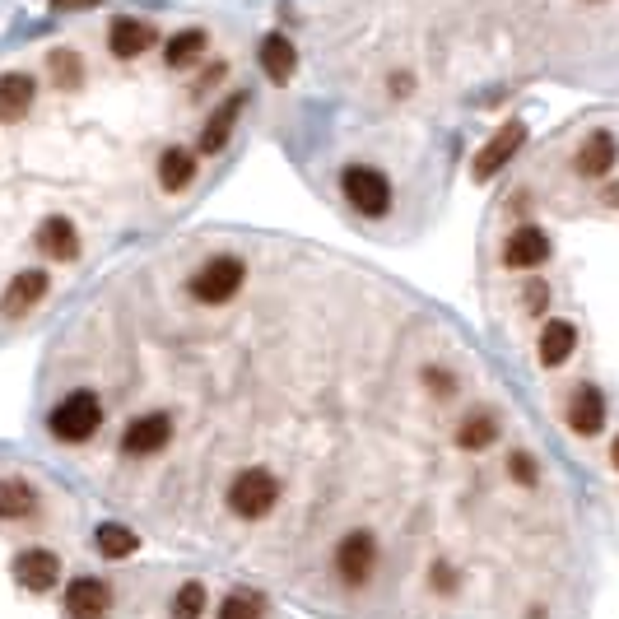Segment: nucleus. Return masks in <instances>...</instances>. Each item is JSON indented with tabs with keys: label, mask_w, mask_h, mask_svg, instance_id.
Listing matches in <instances>:
<instances>
[{
	"label": "nucleus",
	"mask_w": 619,
	"mask_h": 619,
	"mask_svg": "<svg viewBox=\"0 0 619 619\" xmlns=\"http://www.w3.org/2000/svg\"><path fill=\"white\" fill-rule=\"evenodd\" d=\"M275 503H280V480H275L266 466H247V471L233 475V485H229V512L233 517L261 522Z\"/></svg>",
	"instance_id": "2"
},
{
	"label": "nucleus",
	"mask_w": 619,
	"mask_h": 619,
	"mask_svg": "<svg viewBox=\"0 0 619 619\" xmlns=\"http://www.w3.org/2000/svg\"><path fill=\"white\" fill-rule=\"evenodd\" d=\"M615 154H619L615 135H610V131H592L587 140H582V149H578V173L582 177H606L610 168H615Z\"/></svg>",
	"instance_id": "13"
},
{
	"label": "nucleus",
	"mask_w": 619,
	"mask_h": 619,
	"mask_svg": "<svg viewBox=\"0 0 619 619\" xmlns=\"http://www.w3.org/2000/svg\"><path fill=\"white\" fill-rule=\"evenodd\" d=\"M94 540H98V554H103V559H131V554L140 550V536L122 522H103L94 531Z\"/></svg>",
	"instance_id": "22"
},
{
	"label": "nucleus",
	"mask_w": 619,
	"mask_h": 619,
	"mask_svg": "<svg viewBox=\"0 0 619 619\" xmlns=\"http://www.w3.org/2000/svg\"><path fill=\"white\" fill-rule=\"evenodd\" d=\"M33 503H38V494H33V485H28L24 475H0V522L28 517Z\"/></svg>",
	"instance_id": "15"
},
{
	"label": "nucleus",
	"mask_w": 619,
	"mask_h": 619,
	"mask_svg": "<svg viewBox=\"0 0 619 619\" xmlns=\"http://www.w3.org/2000/svg\"><path fill=\"white\" fill-rule=\"evenodd\" d=\"M522 145H526V126L522 122L498 126L494 140L475 154V177H480V182H489L494 173H503V168H508V159H517V149H522Z\"/></svg>",
	"instance_id": "8"
},
{
	"label": "nucleus",
	"mask_w": 619,
	"mask_h": 619,
	"mask_svg": "<svg viewBox=\"0 0 619 619\" xmlns=\"http://www.w3.org/2000/svg\"><path fill=\"white\" fill-rule=\"evenodd\" d=\"M10 578L24 587V592H52L56 578H61V559H56L52 550H42V545H28V550L14 554L10 564Z\"/></svg>",
	"instance_id": "6"
},
{
	"label": "nucleus",
	"mask_w": 619,
	"mask_h": 619,
	"mask_svg": "<svg viewBox=\"0 0 619 619\" xmlns=\"http://www.w3.org/2000/svg\"><path fill=\"white\" fill-rule=\"evenodd\" d=\"M205 52V33L201 28H187V33H177L173 42H168V66H191V61H196V56Z\"/></svg>",
	"instance_id": "26"
},
{
	"label": "nucleus",
	"mask_w": 619,
	"mask_h": 619,
	"mask_svg": "<svg viewBox=\"0 0 619 619\" xmlns=\"http://www.w3.org/2000/svg\"><path fill=\"white\" fill-rule=\"evenodd\" d=\"M424 382H429V391H433V396H452V391H457L452 373H438V368H424Z\"/></svg>",
	"instance_id": "29"
},
{
	"label": "nucleus",
	"mask_w": 619,
	"mask_h": 619,
	"mask_svg": "<svg viewBox=\"0 0 619 619\" xmlns=\"http://www.w3.org/2000/svg\"><path fill=\"white\" fill-rule=\"evenodd\" d=\"M503 261H508L512 270H536L550 261V238L540 229H531V224H522V229L512 233L508 243H503Z\"/></svg>",
	"instance_id": "11"
},
{
	"label": "nucleus",
	"mask_w": 619,
	"mask_h": 619,
	"mask_svg": "<svg viewBox=\"0 0 619 619\" xmlns=\"http://www.w3.org/2000/svg\"><path fill=\"white\" fill-rule=\"evenodd\" d=\"M33 108V80L28 75H5L0 80V122H19Z\"/></svg>",
	"instance_id": "21"
},
{
	"label": "nucleus",
	"mask_w": 619,
	"mask_h": 619,
	"mask_svg": "<svg viewBox=\"0 0 619 619\" xmlns=\"http://www.w3.org/2000/svg\"><path fill=\"white\" fill-rule=\"evenodd\" d=\"M173 443V419L168 415H140V419H131L126 424V433H122V452L126 457H154V452H163V447Z\"/></svg>",
	"instance_id": "7"
},
{
	"label": "nucleus",
	"mask_w": 619,
	"mask_h": 619,
	"mask_svg": "<svg viewBox=\"0 0 619 619\" xmlns=\"http://www.w3.org/2000/svg\"><path fill=\"white\" fill-rule=\"evenodd\" d=\"M508 475H512V480H517V485H526V489H531V485H536V480H540L536 457H531V452H512V457H508Z\"/></svg>",
	"instance_id": "28"
},
{
	"label": "nucleus",
	"mask_w": 619,
	"mask_h": 619,
	"mask_svg": "<svg viewBox=\"0 0 619 619\" xmlns=\"http://www.w3.org/2000/svg\"><path fill=\"white\" fill-rule=\"evenodd\" d=\"M340 191L350 196V205L359 210V215L377 219L391 210V187L387 177L377 173V168H368V163H354V168H345V177H340Z\"/></svg>",
	"instance_id": "4"
},
{
	"label": "nucleus",
	"mask_w": 619,
	"mask_h": 619,
	"mask_svg": "<svg viewBox=\"0 0 619 619\" xmlns=\"http://www.w3.org/2000/svg\"><path fill=\"white\" fill-rule=\"evenodd\" d=\"M568 429L578 433V438H596V433L606 429V396L592 382L573 387V396H568Z\"/></svg>",
	"instance_id": "10"
},
{
	"label": "nucleus",
	"mask_w": 619,
	"mask_h": 619,
	"mask_svg": "<svg viewBox=\"0 0 619 619\" xmlns=\"http://www.w3.org/2000/svg\"><path fill=\"white\" fill-rule=\"evenodd\" d=\"M377 568V540L373 531H350V536L336 545V578L345 587H364Z\"/></svg>",
	"instance_id": "5"
},
{
	"label": "nucleus",
	"mask_w": 619,
	"mask_h": 619,
	"mask_svg": "<svg viewBox=\"0 0 619 619\" xmlns=\"http://www.w3.org/2000/svg\"><path fill=\"white\" fill-rule=\"evenodd\" d=\"M52 70H56V80L66 84H80V75H84V66H80V56L75 52H66V47H61V52H52Z\"/></svg>",
	"instance_id": "27"
},
{
	"label": "nucleus",
	"mask_w": 619,
	"mask_h": 619,
	"mask_svg": "<svg viewBox=\"0 0 619 619\" xmlns=\"http://www.w3.org/2000/svg\"><path fill=\"white\" fill-rule=\"evenodd\" d=\"M56 10H89V5H98V0H52Z\"/></svg>",
	"instance_id": "31"
},
{
	"label": "nucleus",
	"mask_w": 619,
	"mask_h": 619,
	"mask_svg": "<svg viewBox=\"0 0 619 619\" xmlns=\"http://www.w3.org/2000/svg\"><path fill=\"white\" fill-rule=\"evenodd\" d=\"M205 606H210V596H205V582H182L168 601V615L173 619H201Z\"/></svg>",
	"instance_id": "24"
},
{
	"label": "nucleus",
	"mask_w": 619,
	"mask_h": 619,
	"mask_svg": "<svg viewBox=\"0 0 619 619\" xmlns=\"http://www.w3.org/2000/svg\"><path fill=\"white\" fill-rule=\"evenodd\" d=\"M494 438H498V419L489 410H471V415L461 419V429H457L461 452H485V447H494Z\"/></svg>",
	"instance_id": "19"
},
{
	"label": "nucleus",
	"mask_w": 619,
	"mask_h": 619,
	"mask_svg": "<svg viewBox=\"0 0 619 619\" xmlns=\"http://www.w3.org/2000/svg\"><path fill=\"white\" fill-rule=\"evenodd\" d=\"M38 247L52 256V261H70V256L80 252L75 224H70V219H61V215H52V219H47V224L38 229Z\"/></svg>",
	"instance_id": "16"
},
{
	"label": "nucleus",
	"mask_w": 619,
	"mask_h": 619,
	"mask_svg": "<svg viewBox=\"0 0 619 619\" xmlns=\"http://www.w3.org/2000/svg\"><path fill=\"white\" fill-rule=\"evenodd\" d=\"M191 177H196V154H191V149L177 145V149H168V154L159 159V182H163V191H182Z\"/></svg>",
	"instance_id": "23"
},
{
	"label": "nucleus",
	"mask_w": 619,
	"mask_h": 619,
	"mask_svg": "<svg viewBox=\"0 0 619 619\" xmlns=\"http://www.w3.org/2000/svg\"><path fill=\"white\" fill-rule=\"evenodd\" d=\"M243 108H247V94H233L229 103L210 117V126L201 131V149H205V154H219V149H224V140H229V131H233V122H238V112H243Z\"/></svg>",
	"instance_id": "20"
},
{
	"label": "nucleus",
	"mask_w": 619,
	"mask_h": 619,
	"mask_svg": "<svg viewBox=\"0 0 619 619\" xmlns=\"http://www.w3.org/2000/svg\"><path fill=\"white\" fill-rule=\"evenodd\" d=\"M66 615L70 619H108L112 615V587L103 578H70Z\"/></svg>",
	"instance_id": "9"
},
{
	"label": "nucleus",
	"mask_w": 619,
	"mask_h": 619,
	"mask_svg": "<svg viewBox=\"0 0 619 619\" xmlns=\"http://www.w3.org/2000/svg\"><path fill=\"white\" fill-rule=\"evenodd\" d=\"M526 303H531V312L545 308V284H531V289H526Z\"/></svg>",
	"instance_id": "30"
},
{
	"label": "nucleus",
	"mask_w": 619,
	"mask_h": 619,
	"mask_svg": "<svg viewBox=\"0 0 619 619\" xmlns=\"http://www.w3.org/2000/svg\"><path fill=\"white\" fill-rule=\"evenodd\" d=\"M42 294H47V270H19L10 280V289H5V298H0V312L5 317H24V312H33L42 303Z\"/></svg>",
	"instance_id": "12"
},
{
	"label": "nucleus",
	"mask_w": 619,
	"mask_h": 619,
	"mask_svg": "<svg viewBox=\"0 0 619 619\" xmlns=\"http://www.w3.org/2000/svg\"><path fill=\"white\" fill-rule=\"evenodd\" d=\"M610 466H615V471H619V438H615V443H610Z\"/></svg>",
	"instance_id": "32"
},
{
	"label": "nucleus",
	"mask_w": 619,
	"mask_h": 619,
	"mask_svg": "<svg viewBox=\"0 0 619 619\" xmlns=\"http://www.w3.org/2000/svg\"><path fill=\"white\" fill-rule=\"evenodd\" d=\"M573 345H578V331H573V322H545V331H540V364L545 368H559L568 364V354H573Z\"/></svg>",
	"instance_id": "14"
},
{
	"label": "nucleus",
	"mask_w": 619,
	"mask_h": 619,
	"mask_svg": "<svg viewBox=\"0 0 619 619\" xmlns=\"http://www.w3.org/2000/svg\"><path fill=\"white\" fill-rule=\"evenodd\" d=\"M215 619H266V601H261L256 592H247V587H238V592H229L224 601H219Z\"/></svg>",
	"instance_id": "25"
},
{
	"label": "nucleus",
	"mask_w": 619,
	"mask_h": 619,
	"mask_svg": "<svg viewBox=\"0 0 619 619\" xmlns=\"http://www.w3.org/2000/svg\"><path fill=\"white\" fill-rule=\"evenodd\" d=\"M145 47H154V28L145 19H112V52L122 56V61L140 56Z\"/></svg>",
	"instance_id": "17"
},
{
	"label": "nucleus",
	"mask_w": 619,
	"mask_h": 619,
	"mask_svg": "<svg viewBox=\"0 0 619 619\" xmlns=\"http://www.w3.org/2000/svg\"><path fill=\"white\" fill-rule=\"evenodd\" d=\"M47 429L61 443H89L103 429V401L94 391H70L66 401H56V410L47 415Z\"/></svg>",
	"instance_id": "1"
},
{
	"label": "nucleus",
	"mask_w": 619,
	"mask_h": 619,
	"mask_svg": "<svg viewBox=\"0 0 619 619\" xmlns=\"http://www.w3.org/2000/svg\"><path fill=\"white\" fill-rule=\"evenodd\" d=\"M294 66H298L294 42L284 38V33H270V38L261 42V70H266L275 84H284L289 75H294Z\"/></svg>",
	"instance_id": "18"
},
{
	"label": "nucleus",
	"mask_w": 619,
	"mask_h": 619,
	"mask_svg": "<svg viewBox=\"0 0 619 619\" xmlns=\"http://www.w3.org/2000/svg\"><path fill=\"white\" fill-rule=\"evenodd\" d=\"M243 275L247 270L238 256H215V261H205V266L191 275V298L219 308V303H229V298L243 289Z\"/></svg>",
	"instance_id": "3"
}]
</instances>
